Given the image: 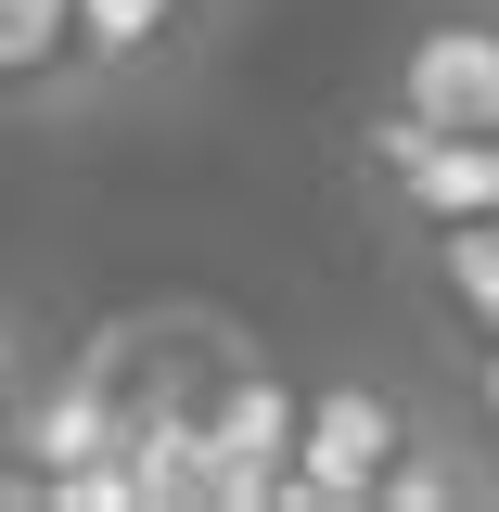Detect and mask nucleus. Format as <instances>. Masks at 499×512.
Returning <instances> with one entry per match:
<instances>
[{
  "mask_svg": "<svg viewBox=\"0 0 499 512\" xmlns=\"http://www.w3.org/2000/svg\"><path fill=\"white\" fill-rule=\"evenodd\" d=\"M423 397L384 372H320L308 384V423H295V487H282V512H384V487H397V461L423 448Z\"/></svg>",
  "mask_w": 499,
  "mask_h": 512,
  "instance_id": "f257e3e1",
  "label": "nucleus"
},
{
  "mask_svg": "<svg viewBox=\"0 0 499 512\" xmlns=\"http://www.w3.org/2000/svg\"><path fill=\"white\" fill-rule=\"evenodd\" d=\"M359 192H372V231H397V244L474 231V218H499V141H436L423 116H397L372 90V116H359Z\"/></svg>",
  "mask_w": 499,
  "mask_h": 512,
  "instance_id": "f03ea898",
  "label": "nucleus"
},
{
  "mask_svg": "<svg viewBox=\"0 0 499 512\" xmlns=\"http://www.w3.org/2000/svg\"><path fill=\"white\" fill-rule=\"evenodd\" d=\"M384 103L436 141H499V0H423L384 52Z\"/></svg>",
  "mask_w": 499,
  "mask_h": 512,
  "instance_id": "7ed1b4c3",
  "label": "nucleus"
},
{
  "mask_svg": "<svg viewBox=\"0 0 499 512\" xmlns=\"http://www.w3.org/2000/svg\"><path fill=\"white\" fill-rule=\"evenodd\" d=\"M295 423H308V384L231 359L218 397H205V500H218V512L282 500V487H295Z\"/></svg>",
  "mask_w": 499,
  "mask_h": 512,
  "instance_id": "20e7f679",
  "label": "nucleus"
},
{
  "mask_svg": "<svg viewBox=\"0 0 499 512\" xmlns=\"http://www.w3.org/2000/svg\"><path fill=\"white\" fill-rule=\"evenodd\" d=\"M423 256V295H436L474 346H499V218H474V231H436V244H410Z\"/></svg>",
  "mask_w": 499,
  "mask_h": 512,
  "instance_id": "39448f33",
  "label": "nucleus"
},
{
  "mask_svg": "<svg viewBox=\"0 0 499 512\" xmlns=\"http://www.w3.org/2000/svg\"><path fill=\"white\" fill-rule=\"evenodd\" d=\"M13 397H26V320L0 308V423H13Z\"/></svg>",
  "mask_w": 499,
  "mask_h": 512,
  "instance_id": "423d86ee",
  "label": "nucleus"
}]
</instances>
